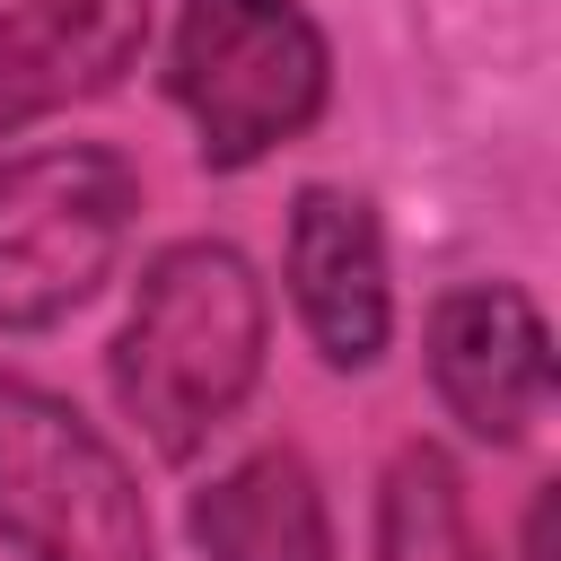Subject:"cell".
I'll return each mask as SVG.
<instances>
[{
  "label": "cell",
  "mask_w": 561,
  "mask_h": 561,
  "mask_svg": "<svg viewBox=\"0 0 561 561\" xmlns=\"http://www.w3.org/2000/svg\"><path fill=\"white\" fill-rule=\"evenodd\" d=\"M272 342V307L254 263L228 237H175L140 263L123 333L105 351L114 412L149 438V456L193 465L254 394Z\"/></svg>",
  "instance_id": "1"
},
{
  "label": "cell",
  "mask_w": 561,
  "mask_h": 561,
  "mask_svg": "<svg viewBox=\"0 0 561 561\" xmlns=\"http://www.w3.org/2000/svg\"><path fill=\"white\" fill-rule=\"evenodd\" d=\"M167 96L184 105L202 167L245 175L324 114L333 96L324 26L307 18V0H175Z\"/></svg>",
  "instance_id": "2"
},
{
  "label": "cell",
  "mask_w": 561,
  "mask_h": 561,
  "mask_svg": "<svg viewBox=\"0 0 561 561\" xmlns=\"http://www.w3.org/2000/svg\"><path fill=\"white\" fill-rule=\"evenodd\" d=\"M140 219V167L105 140H44L0 158V333L79 316Z\"/></svg>",
  "instance_id": "3"
},
{
  "label": "cell",
  "mask_w": 561,
  "mask_h": 561,
  "mask_svg": "<svg viewBox=\"0 0 561 561\" xmlns=\"http://www.w3.org/2000/svg\"><path fill=\"white\" fill-rule=\"evenodd\" d=\"M0 535L18 561H158L123 447L18 368H0Z\"/></svg>",
  "instance_id": "4"
},
{
  "label": "cell",
  "mask_w": 561,
  "mask_h": 561,
  "mask_svg": "<svg viewBox=\"0 0 561 561\" xmlns=\"http://www.w3.org/2000/svg\"><path fill=\"white\" fill-rule=\"evenodd\" d=\"M430 386L482 447H526L552 412V324L517 280H465L430 307Z\"/></svg>",
  "instance_id": "5"
},
{
  "label": "cell",
  "mask_w": 561,
  "mask_h": 561,
  "mask_svg": "<svg viewBox=\"0 0 561 561\" xmlns=\"http://www.w3.org/2000/svg\"><path fill=\"white\" fill-rule=\"evenodd\" d=\"M280 280L298 307V333L324 368H377L394 342V280H386V228L368 193L351 184H298Z\"/></svg>",
  "instance_id": "6"
},
{
  "label": "cell",
  "mask_w": 561,
  "mask_h": 561,
  "mask_svg": "<svg viewBox=\"0 0 561 561\" xmlns=\"http://www.w3.org/2000/svg\"><path fill=\"white\" fill-rule=\"evenodd\" d=\"M149 0H9L0 9V140L96 105L140 70Z\"/></svg>",
  "instance_id": "7"
},
{
  "label": "cell",
  "mask_w": 561,
  "mask_h": 561,
  "mask_svg": "<svg viewBox=\"0 0 561 561\" xmlns=\"http://www.w3.org/2000/svg\"><path fill=\"white\" fill-rule=\"evenodd\" d=\"M184 535L202 561H333L324 482L298 447H254L184 500Z\"/></svg>",
  "instance_id": "8"
},
{
  "label": "cell",
  "mask_w": 561,
  "mask_h": 561,
  "mask_svg": "<svg viewBox=\"0 0 561 561\" xmlns=\"http://www.w3.org/2000/svg\"><path fill=\"white\" fill-rule=\"evenodd\" d=\"M377 561H491L447 447H430V438L394 447V465L377 482Z\"/></svg>",
  "instance_id": "9"
}]
</instances>
